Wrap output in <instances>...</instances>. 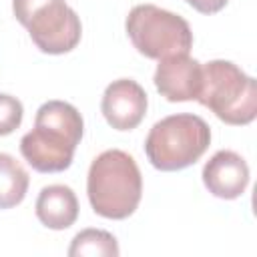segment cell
Here are the masks:
<instances>
[{"instance_id":"1","label":"cell","mask_w":257,"mask_h":257,"mask_svg":"<svg viewBox=\"0 0 257 257\" xmlns=\"http://www.w3.org/2000/svg\"><path fill=\"white\" fill-rule=\"evenodd\" d=\"M82 131V116L70 102L48 100L36 110L34 128L20 139V153L38 173L66 171Z\"/></svg>"},{"instance_id":"2","label":"cell","mask_w":257,"mask_h":257,"mask_svg":"<svg viewBox=\"0 0 257 257\" xmlns=\"http://www.w3.org/2000/svg\"><path fill=\"white\" fill-rule=\"evenodd\" d=\"M86 193L96 215L116 221L131 217L143 197V177L137 161L120 149L100 153L90 163Z\"/></svg>"},{"instance_id":"3","label":"cell","mask_w":257,"mask_h":257,"mask_svg":"<svg viewBox=\"0 0 257 257\" xmlns=\"http://www.w3.org/2000/svg\"><path fill=\"white\" fill-rule=\"evenodd\" d=\"M211 145L209 124L191 112L171 114L153 124L145 153L159 171H181L195 165Z\"/></svg>"},{"instance_id":"4","label":"cell","mask_w":257,"mask_h":257,"mask_svg":"<svg viewBox=\"0 0 257 257\" xmlns=\"http://www.w3.org/2000/svg\"><path fill=\"white\" fill-rule=\"evenodd\" d=\"M197 100L219 120L243 126L257 114V82L229 60L203 64V84Z\"/></svg>"},{"instance_id":"5","label":"cell","mask_w":257,"mask_h":257,"mask_svg":"<svg viewBox=\"0 0 257 257\" xmlns=\"http://www.w3.org/2000/svg\"><path fill=\"white\" fill-rule=\"evenodd\" d=\"M126 34L133 46L147 58H167L189 54L193 32L189 22L155 4H137L126 16Z\"/></svg>"},{"instance_id":"6","label":"cell","mask_w":257,"mask_h":257,"mask_svg":"<svg viewBox=\"0 0 257 257\" xmlns=\"http://www.w3.org/2000/svg\"><path fill=\"white\" fill-rule=\"evenodd\" d=\"M12 10L46 54L70 52L80 42V18L64 0H12Z\"/></svg>"},{"instance_id":"7","label":"cell","mask_w":257,"mask_h":257,"mask_svg":"<svg viewBox=\"0 0 257 257\" xmlns=\"http://www.w3.org/2000/svg\"><path fill=\"white\" fill-rule=\"evenodd\" d=\"M147 92L133 78L112 80L102 94L100 110L106 122L116 131H133L147 112Z\"/></svg>"},{"instance_id":"8","label":"cell","mask_w":257,"mask_h":257,"mask_svg":"<svg viewBox=\"0 0 257 257\" xmlns=\"http://www.w3.org/2000/svg\"><path fill=\"white\" fill-rule=\"evenodd\" d=\"M155 86L169 102L197 100L203 84V64L189 54H175L159 60Z\"/></svg>"},{"instance_id":"9","label":"cell","mask_w":257,"mask_h":257,"mask_svg":"<svg viewBox=\"0 0 257 257\" xmlns=\"http://www.w3.org/2000/svg\"><path fill=\"white\" fill-rule=\"evenodd\" d=\"M203 183L219 199H237L249 185V167L235 151H217L203 167Z\"/></svg>"},{"instance_id":"10","label":"cell","mask_w":257,"mask_h":257,"mask_svg":"<svg viewBox=\"0 0 257 257\" xmlns=\"http://www.w3.org/2000/svg\"><path fill=\"white\" fill-rule=\"evenodd\" d=\"M38 221L54 231L68 229L78 217V199L66 185H48L36 199Z\"/></svg>"},{"instance_id":"11","label":"cell","mask_w":257,"mask_h":257,"mask_svg":"<svg viewBox=\"0 0 257 257\" xmlns=\"http://www.w3.org/2000/svg\"><path fill=\"white\" fill-rule=\"evenodd\" d=\"M30 177L20 161L0 153V209H12L26 197Z\"/></svg>"},{"instance_id":"12","label":"cell","mask_w":257,"mask_h":257,"mask_svg":"<svg viewBox=\"0 0 257 257\" xmlns=\"http://www.w3.org/2000/svg\"><path fill=\"white\" fill-rule=\"evenodd\" d=\"M120 253L116 239L102 229H84L74 235L68 255L70 257H94V255H106V257H116Z\"/></svg>"},{"instance_id":"13","label":"cell","mask_w":257,"mask_h":257,"mask_svg":"<svg viewBox=\"0 0 257 257\" xmlns=\"http://www.w3.org/2000/svg\"><path fill=\"white\" fill-rule=\"evenodd\" d=\"M22 102L16 96L0 92V137L14 133L22 122Z\"/></svg>"},{"instance_id":"14","label":"cell","mask_w":257,"mask_h":257,"mask_svg":"<svg viewBox=\"0 0 257 257\" xmlns=\"http://www.w3.org/2000/svg\"><path fill=\"white\" fill-rule=\"evenodd\" d=\"M187 2L201 14H215V12L223 10L229 0H187Z\"/></svg>"}]
</instances>
